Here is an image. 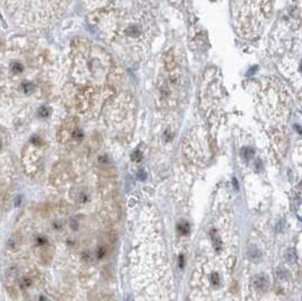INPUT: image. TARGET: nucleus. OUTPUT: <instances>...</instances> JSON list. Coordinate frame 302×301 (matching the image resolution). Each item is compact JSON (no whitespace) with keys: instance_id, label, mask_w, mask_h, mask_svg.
<instances>
[{"instance_id":"nucleus-5","label":"nucleus","mask_w":302,"mask_h":301,"mask_svg":"<svg viewBox=\"0 0 302 301\" xmlns=\"http://www.w3.org/2000/svg\"><path fill=\"white\" fill-rule=\"evenodd\" d=\"M22 90L24 91L25 94H32L35 91V84L31 81H25L22 83Z\"/></svg>"},{"instance_id":"nucleus-13","label":"nucleus","mask_w":302,"mask_h":301,"mask_svg":"<svg viewBox=\"0 0 302 301\" xmlns=\"http://www.w3.org/2000/svg\"><path fill=\"white\" fill-rule=\"evenodd\" d=\"M31 143H32L33 145L40 146V145H42V144H43V140H42L41 137H38V136H33L32 138H31Z\"/></svg>"},{"instance_id":"nucleus-3","label":"nucleus","mask_w":302,"mask_h":301,"mask_svg":"<svg viewBox=\"0 0 302 301\" xmlns=\"http://www.w3.org/2000/svg\"><path fill=\"white\" fill-rule=\"evenodd\" d=\"M140 1L141 0H100V8L98 9L139 7Z\"/></svg>"},{"instance_id":"nucleus-17","label":"nucleus","mask_w":302,"mask_h":301,"mask_svg":"<svg viewBox=\"0 0 302 301\" xmlns=\"http://www.w3.org/2000/svg\"><path fill=\"white\" fill-rule=\"evenodd\" d=\"M286 271H284V269H278L277 271V276L280 277L281 280H284V279H286Z\"/></svg>"},{"instance_id":"nucleus-12","label":"nucleus","mask_w":302,"mask_h":301,"mask_svg":"<svg viewBox=\"0 0 302 301\" xmlns=\"http://www.w3.org/2000/svg\"><path fill=\"white\" fill-rule=\"evenodd\" d=\"M35 242H36V245H38V246H40V247H43V246H45V245L48 243V240H47V238H45V236H38V238H36V240H35Z\"/></svg>"},{"instance_id":"nucleus-9","label":"nucleus","mask_w":302,"mask_h":301,"mask_svg":"<svg viewBox=\"0 0 302 301\" xmlns=\"http://www.w3.org/2000/svg\"><path fill=\"white\" fill-rule=\"evenodd\" d=\"M189 229H190V228H189V224L186 222V221H182V222H180V223H179L178 230L180 231L181 234H188Z\"/></svg>"},{"instance_id":"nucleus-16","label":"nucleus","mask_w":302,"mask_h":301,"mask_svg":"<svg viewBox=\"0 0 302 301\" xmlns=\"http://www.w3.org/2000/svg\"><path fill=\"white\" fill-rule=\"evenodd\" d=\"M31 279H28V277H24V279L22 280V286H24V288H28L30 285H31Z\"/></svg>"},{"instance_id":"nucleus-8","label":"nucleus","mask_w":302,"mask_h":301,"mask_svg":"<svg viewBox=\"0 0 302 301\" xmlns=\"http://www.w3.org/2000/svg\"><path fill=\"white\" fill-rule=\"evenodd\" d=\"M38 117H41V118H48L49 116L51 114V108L48 107V105H42V107H40L38 111Z\"/></svg>"},{"instance_id":"nucleus-19","label":"nucleus","mask_w":302,"mask_h":301,"mask_svg":"<svg viewBox=\"0 0 302 301\" xmlns=\"http://www.w3.org/2000/svg\"><path fill=\"white\" fill-rule=\"evenodd\" d=\"M70 225H71V228H73L74 230H77V228H78V224H77V222H76L75 220L71 221V224H70Z\"/></svg>"},{"instance_id":"nucleus-6","label":"nucleus","mask_w":302,"mask_h":301,"mask_svg":"<svg viewBox=\"0 0 302 301\" xmlns=\"http://www.w3.org/2000/svg\"><path fill=\"white\" fill-rule=\"evenodd\" d=\"M248 255H249V258H251L252 260H259L260 257H261L260 251H259L258 249H257V247H255V246H250V247H249Z\"/></svg>"},{"instance_id":"nucleus-11","label":"nucleus","mask_w":302,"mask_h":301,"mask_svg":"<svg viewBox=\"0 0 302 301\" xmlns=\"http://www.w3.org/2000/svg\"><path fill=\"white\" fill-rule=\"evenodd\" d=\"M210 234H212V238H213V241H214V246H215L216 250H218L220 247H221V240L218 239V236H216L215 230H213V231L210 232Z\"/></svg>"},{"instance_id":"nucleus-15","label":"nucleus","mask_w":302,"mask_h":301,"mask_svg":"<svg viewBox=\"0 0 302 301\" xmlns=\"http://www.w3.org/2000/svg\"><path fill=\"white\" fill-rule=\"evenodd\" d=\"M210 281H212V283L214 285H218V283H220V277H218V275L216 274V273H213L212 276H210Z\"/></svg>"},{"instance_id":"nucleus-7","label":"nucleus","mask_w":302,"mask_h":301,"mask_svg":"<svg viewBox=\"0 0 302 301\" xmlns=\"http://www.w3.org/2000/svg\"><path fill=\"white\" fill-rule=\"evenodd\" d=\"M10 70L14 74H21L24 71V64L19 61H14L10 64Z\"/></svg>"},{"instance_id":"nucleus-10","label":"nucleus","mask_w":302,"mask_h":301,"mask_svg":"<svg viewBox=\"0 0 302 301\" xmlns=\"http://www.w3.org/2000/svg\"><path fill=\"white\" fill-rule=\"evenodd\" d=\"M286 259L289 260V263H294V262L297 260V254H295V251H294L293 249L287 250V253H286Z\"/></svg>"},{"instance_id":"nucleus-2","label":"nucleus","mask_w":302,"mask_h":301,"mask_svg":"<svg viewBox=\"0 0 302 301\" xmlns=\"http://www.w3.org/2000/svg\"><path fill=\"white\" fill-rule=\"evenodd\" d=\"M182 76V59L174 49H171L164 54V74L157 79L158 101L163 108H175Z\"/></svg>"},{"instance_id":"nucleus-4","label":"nucleus","mask_w":302,"mask_h":301,"mask_svg":"<svg viewBox=\"0 0 302 301\" xmlns=\"http://www.w3.org/2000/svg\"><path fill=\"white\" fill-rule=\"evenodd\" d=\"M252 284L259 291H264L267 289V285H268V280L267 277L263 274H258L256 275L254 279H252Z\"/></svg>"},{"instance_id":"nucleus-21","label":"nucleus","mask_w":302,"mask_h":301,"mask_svg":"<svg viewBox=\"0 0 302 301\" xmlns=\"http://www.w3.org/2000/svg\"><path fill=\"white\" fill-rule=\"evenodd\" d=\"M1 147H2V144H1V142H0V150H1Z\"/></svg>"},{"instance_id":"nucleus-14","label":"nucleus","mask_w":302,"mask_h":301,"mask_svg":"<svg viewBox=\"0 0 302 301\" xmlns=\"http://www.w3.org/2000/svg\"><path fill=\"white\" fill-rule=\"evenodd\" d=\"M105 254H107V249L104 246H101V247H98L97 249V258H102L105 256Z\"/></svg>"},{"instance_id":"nucleus-20","label":"nucleus","mask_w":302,"mask_h":301,"mask_svg":"<svg viewBox=\"0 0 302 301\" xmlns=\"http://www.w3.org/2000/svg\"><path fill=\"white\" fill-rule=\"evenodd\" d=\"M233 185H234V188L238 190V186H237V181H235V179H233Z\"/></svg>"},{"instance_id":"nucleus-1","label":"nucleus","mask_w":302,"mask_h":301,"mask_svg":"<svg viewBox=\"0 0 302 301\" xmlns=\"http://www.w3.org/2000/svg\"><path fill=\"white\" fill-rule=\"evenodd\" d=\"M92 27L114 51L131 61H139L150 51L156 24L151 14L139 7L98 9Z\"/></svg>"},{"instance_id":"nucleus-18","label":"nucleus","mask_w":302,"mask_h":301,"mask_svg":"<svg viewBox=\"0 0 302 301\" xmlns=\"http://www.w3.org/2000/svg\"><path fill=\"white\" fill-rule=\"evenodd\" d=\"M138 178H140V179H141V180H145V179H146L145 172H144V171H140V172H138Z\"/></svg>"}]
</instances>
